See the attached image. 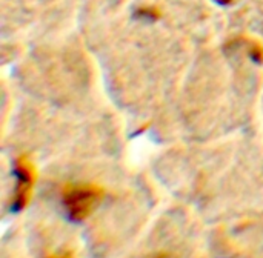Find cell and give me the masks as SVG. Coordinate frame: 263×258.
Returning <instances> with one entry per match:
<instances>
[{"instance_id":"3","label":"cell","mask_w":263,"mask_h":258,"mask_svg":"<svg viewBox=\"0 0 263 258\" xmlns=\"http://www.w3.org/2000/svg\"><path fill=\"white\" fill-rule=\"evenodd\" d=\"M46 258H72V255L69 252H65V254H52V255H48Z\"/></svg>"},{"instance_id":"1","label":"cell","mask_w":263,"mask_h":258,"mask_svg":"<svg viewBox=\"0 0 263 258\" xmlns=\"http://www.w3.org/2000/svg\"><path fill=\"white\" fill-rule=\"evenodd\" d=\"M105 192L94 185H68L62 191V202L71 222H83L99 206Z\"/></svg>"},{"instance_id":"2","label":"cell","mask_w":263,"mask_h":258,"mask_svg":"<svg viewBox=\"0 0 263 258\" xmlns=\"http://www.w3.org/2000/svg\"><path fill=\"white\" fill-rule=\"evenodd\" d=\"M14 177H15L17 185H15V194H14V199L11 203V211L20 212L22 209L26 208V205L31 199L32 186H34V180H35L34 166L26 157L17 158V162L14 165Z\"/></svg>"},{"instance_id":"4","label":"cell","mask_w":263,"mask_h":258,"mask_svg":"<svg viewBox=\"0 0 263 258\" xmlns=\"http://www.w3.org/2000/svg\"><path fill=\"white\" fill-rule=\"evenodd\" d=\"M153 258H176V257H174V255H171V254L162 252V254H157V255H154Z\"/></svg>"},{"instance_id":"5","label":"cell","mask_w":263,"mask_h":258,"mask_svg":"<svg viewBox=\"0 0 263 258\" xmlns=\"http://www.w3.org/2000/svg\"><path fill=\"white\" fill-rule=\"evenodd\" d=\"M217 3H220V5H231L234 0H216Z\"/></svg>"}]
</instances>
